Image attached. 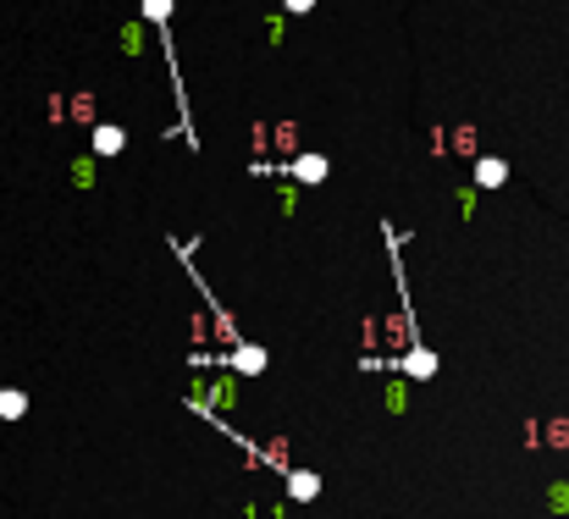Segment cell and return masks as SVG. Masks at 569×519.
Listing matches in <instances>:
<instances>
[{"label": "cell", "mask_w": 569, "mask_h": 519, "mask_svg": "<svg viewBox=\"0 0 569 519\" xmlns=\"http://www.w3.org/2000/svg\"><path fill=\"white\" fill-rule=\"evenodd\" d=\"M476 177H481V182H503V161H481Z\"/></svg>", "instance_id": "obj_1"}]
</instances>
